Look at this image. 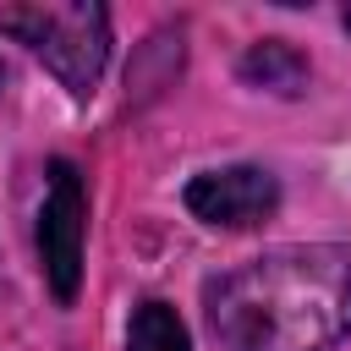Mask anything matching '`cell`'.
Segmentation results:
<instances>
[{
    "instance_id": "cell-1",
    "label": "cell",
    "mask_w": 351,
    "mask_h": 351,
    "mask_svg": "<svg viewBox=\"0 0 351 351\" xmlns=\"http://www.w3.org/2000/svg\"><path fill=\"white\" fill-rule=\"evenodd\" d=\"M225 351H329L351 335V247H274L208 285Z\"/></svg>"
},
{
    "instance_id": "cell-2",
    "label": "cell",
    "mask_w": 351,
    "mask_h": 351,
    "mask_svg": "<svg viewBox=\"0 0 351 351\" xmlns=\"http://www.w3.org/2000/svg\"><path fill=\"white\" fill-rule=\"evenodd\" d=\"M0 33H16L77 99L99 82L110 55V11L93 0H38V5H0Z\"/></svg>"
},
{
    "instance_id": "cell-3",
    "label": "cell",
    "mask_w": 351,
    "mask_h": 351,
    "mask_svg": "<svg viewBox=\"0 0 351 351\" xmlns=\"http://www.w3.org/2000/svg\"><path fill=\"white\" fill-rule=\"evenodd\" d=\"M82 230H88L82 176L71 159H55L49 186H44V208H38V258H44V280L60 302H71L82 285Z\"/></svg>"
},
{
    "instance_id": "cell-4",
    "label": "cell",
    "mask_w": 351,
    "mask_h": 351,
    "mask_svg": "<svg viewBox=\"0 0 351 351\" xmlns=\"http://www.w3.org/2000/svg\"><path fill=\"white\" fill-rule=\"evenodd\" d=\"M186 208L203 225L247 230V225H263L280 208V181L263 165H225V170H208L186 186Z\"/></svg>"
},
{
    "instance_id": "cell-5",
    "label": "cell",
    "mask_w": 351,
    "mask_h": 351,
    "mask_svg": "<svg viewBox=\"0 0 351 351\" xmlns=\"http://www.w3.org/2000/svg\"><path fill=\"white\" fill-rule=\"evenodd\" d=\"M241 77L258 82V88H274V93H302V82H307V60H302V49H291L285 38H263V44L247 49Z\"/></svg>"
},
{
    "instance_id": "cell-6",
    "label": "cell",
    "mask_w": 351,
    "mask_h": 351,
    "mask_svg": "<svg viewBox=\"0 0 351 351\" xmlns=\"http://www.w3.org/2000/svg\"><path fill=\"white\" fill-rule=\"evenodd\" d=\"M126 351H192V340H186V324L176 318L170 302H143L132 313Z\"/></svg>"
},
{
    "instance_id": "cell-7",
    "label": "cell",
    "mask_w": 351,
    "mask_h": 351,
    "mask_svg": "<svg viewBox=\"0 0 351 351\" xmlns=\"http://www.w3.org/2000/svg\"><path fill=\"white\" fill-rule=\"evenodd\" d=\"M346 27H351V5H346Z\"/></svg>"
},
{
    "instance_id": "cell-8",
    "label": "cell",
    "mask_w": 351,
    "mask_h": 351,
    "mask_svg": "<svg viewBox=\"0 0 351 351\" xmlns=\"http://www.w3.org/2000/svg\"><path fill=\"white\" fill-rule=\"evenodd\" d=\"M0 82H5V66H0Z\"/></svg>"
}]
</instances>
